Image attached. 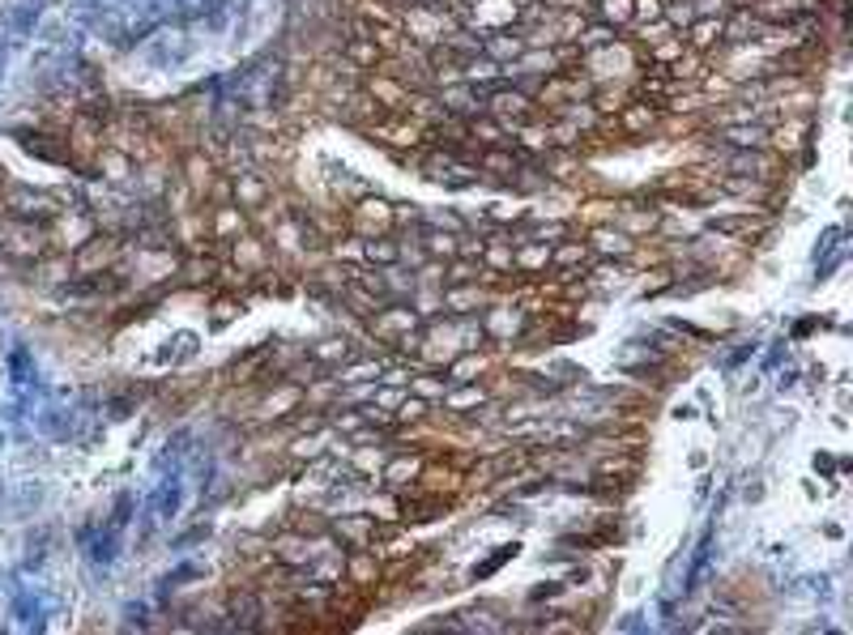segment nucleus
Listing matches in <instances>:
<instances>
[{
    "label": "nucleus",
    "mask_w": 853,
    "mask_h": 635,
    "mask_svg": "<svg viewBox=\"0 0 853 635\" xmlns=\"http://www.w3.org/2000/svg\"><path fill=\"white\" fill-rule=\"evenodd\" d=\"M781 354H785V342H776V346L768 350V359H764V367H776V363H781Z\"/></svg>",
    "instance_id": "nucleus-28"
},
{
    "label": "nucleus",
    "mask_w": 853,
    "mask_h": 635,
    "mask_svg": "<svg viewBox=\"0 0 853 635\" xmlns=\"http://www.w3.org/2000/svg\"><path fill=\"white\" fill-rule=\"evenodd\" d=\"M213 273H218L213 260H188V265H184V277H188V282H213Z\"/></svg>",
    "instance_id": "nucleus-21"
},
{
    "label": "nucleus",
    "mask_w": 853,
    "mask_h": 635,
    "mask_svg": "<svg viewBox=\"0 0 853 635\" xmlns=\"http://www.w3.org/2000/svg\"><path fill=\"white\" fill-rule=\"evenodd\" d=\"M773 167H776V158L768 154V150H734V154H730V171L742 175V179L768 184V179H773Z\"/></svg>",
    "instance_id": "nucleus-6"
},
{
    "label": "nucleus",
    "mask_w": 853,
    "mask_h": 635,
    "mask_svg": "<svg viewBox=\"0 0 853 635\" xmlns=\"http://www.w3.org/2000/svg\"><path fill=\"white\" fill-rule=\"evenodd\" d=\"M337 354L346 359V354H350V342H337V337H329V342H320V346L311 350V359H316L320 367H329L333 359H337Z\"/></svg>",
    "instance_id": "nucleus-20"
},
{
    "label": "nucleus",
    "mask_w": 853,
    "mask_h": 635,
    "mask_svg": "<svg viewBox=\"0 0 853 635\" xmlns=\"http://www.w3.org/2000/svg\"><path fill=\"white\" fill-rule=\"evenodd\" d=\"M354 218H376V227H393V205L388 201H371V196H363L359 201V210H354Z\"/></svg>",
    "instance_id": "nucleus-17"
},
{
    "label": "nucleus",
    "mask_w": 853,
    "mask_h": 635,
    "mask_svg": "<svg viewBox=\"0 0 853 635\" xmlns=\"http://www.w3.org/2000/svg\"><path fill=\"white\" fill-rule=\"evenodd\" d=\"M751 354H756V342H742V346H738L734 354L725 359V367H738V363H742V359H751Z\"/></svg>",
    "instance_id": "nucleus-26"
},
{
    "label": "nucleus",
    "mask_w": 853,
    "mask_h": 635,
    "mask_svg": "<svg viewBox=\"0 0 853 635\" xmlns=\"http://www.w3.org/2000/svg\"><path fill=\"white\" fill-rule=\"evenodd\" d=\"M781 388H794L798 384V371H781V380H776Z\"/></svg>",
    "instance_id": "nucleus-29"
},
{
    "label": "nucleus",
    "mask_w": 853,
    "mask_h": 635,
    "mask_svg": "<svg viewBox=\"0 0 853 635\" xmlns=\"http://www.w3.org/2000/svg\"><path fill=\"white\" fill-rule=\"evenodd\" d=\"M35 21H39V0H35V4H21L18 13H13V30H18V35H26Z\"/></svg>",
    "instance_id": "nucleus-22"
},
{
    "label": "nucleus",
    "mask_w": 853,
    "mask_h": 635,
    "mask_svg": "<svg viewBox=\"0 0 853 635\" xmlns=\"http://www.w3.org/2000/svg\"><path fill=\"white\" fill-rule=\"evenodd\" d=\"M478 401H483V388H461V384H457V392L448 397L452 409H461V405H478Z\"/></svg>",
    "instance_id": "nucleus-24"
},
{
    "label": "nucleus",
    "mask_w": 853,
    "mask_h": 635,
    "mask_svg": "<svg viewBox=\"0 0 853 635\" xmlns=\"http://www.w3.org/2000/svg\"><path fill=\"white\" fill-rule=\"evenodd\" d=\"M508 558H517V546H500V550H495V555L486 558V563H478V567H474V580H486L491 572H500V567H504Z\"/></svg>",
    "instance_id": "nucleus-19"
},
{
    "label": "nucleus",
    "mask_w": 853,
    "mask_h": 635,
    "mask_svg": "<svg viewBox=\"0 0 853 635\" xmlns=\"http://www.w3.org/2000/svg\"><path fill=\"white\" fill-rule=\"evenodd\" d=\"M244 222H248V218H244L239 205H218V210H213V235H218V243H227L231 231H244Z\"/></svg>",
    "instance_id": "nucleus-13"
},
{
    "label": "nucleus",
    "mask_w": 853,
    "mask_h": 635,
    "mask_svg": "<svg viewBox=\"0 0 853 635\" xmlns=\"http://www.w3.org/2000/svg\"><path fill=\"white\" fill-rule=\"evenodd\" d=\"M708 231H717V235H751V231H756V222H751V218H713V222H708Z\"/></svg>",
    "instance_id": "nucleus-18"
},
{
    "label": "nucleus",
    "mask_w": 853,
    "mask_h": 635,
    "mask_svg": "<svg viewBox=\"0 0 853 635\" xmlns=\"http://www.w3.org/2000/svg\"><path fill=\"white\" fill-rule=\"evenodd\" d=\"M593 18L606 21V26H627L632 21V0H598V9H593Z\"/></svg>",
    "instance_id": "nucleus-15"
},
{
    "label": "nucleus",
    "mask_w": 853,
    "mask_h": 635,
    "mask_svg": "<svg viewBox=\"0 0 853 635\" xmlns=\"http://www.w3.org/2000/svg\"><path fill=\"white\" fill-rule=\"evenodd\" d=\"M0 248H4V256H13V260H39L43 256V231L35 227V222L9 213V218L0 222Z\"/></svg>",
    "instance_id": "nucleus-1"
},
{
    "label": "nucleus",
    "mask_w": 853,
    "mask_h": 635,
    "mask_svg": "<svg viewBox=\"0 0 853 635\" xmlns=\"http://www.w3.org/2000/svg\"><path fill=\"white\" fill-rule=\"evenodd\" d=\"M231 193H235V205L248 213V210H265L269 205V184L261 179V171H244V175H231Z\"/></svg>",
    "instance_id": "nucleus-4"
},
{
    "label": "nucleus",
    "mask_w": 853,
    "mask_h": 635,
    "mask_svg": "<svg viewBox=\"0 0 853 635\" xmlns=\"http://www.w3.org/2000/svg\"><path fill=\"white\" fill-rule=\"evenodd\" d=\"M687 47L692 52H713V47H721V18H713V13H700L692 26H687Z\"/></svg>",
    "instance_id": "nucleus-9"
},
{
    "label": "nucleus",
    "mask_w": 853,
    "mask_h": 635,
    "mask_svg": "<svg viewBox=\"0 0 853 635\" xmlns=\"http://www.w3.org/2000/svg\"><path fill=\"white\" fill-rule=\"evenodd\" d=\"M423 325L418 316H414V308H406L402 299H388V308H376L371 311V333L380 337V342H402L406 333H414V328Z\"/></svg>",
    "instance_id": "nucleus-2"
},
{
    "label": "nucleus",
    "mask_w": 853,
    "mask_h": 635,
    "mask_svg": "<svg viewBox=\"0 0 853 635\" xmlns=\"http://www.w3.org/2000/svg\"><path fill=\"white\" fill-rule=\"evenodd\" d=\"M658 103H627V107H619V116H615V128L619 133H632V136H640V133H649L653 124H658Z\"/></svg>",
    "instance_id": "nucleus-7"
},
{
    "label": "nucleus",
    "mask_w": 853,
    "mask_h": 635,
    "mask_svg": "<svg viewBox=\"0 0 853 635\" xmlns=\"http://www.w3.org/2000/svg\"><path fill=\"white\" fill-rule=\"evenodd\" d=\"M342 60H346L350 69H359V73H363V69H376L385 56H380V47H376L371 39H346V43H342Z\"/></svg>",
    "instance_id": "nucleus-10"
},
{
    "label": "nucleus",
    "mask_w": 853,
    "mask_h": 635,
    "mask_svg": "<svg viewBox=\"0 0 853 635\" xmlns=\"http://www.w3.org/2000/svg\"><path fill=\"white\" fill-rule=\"evenodd\" d=\"M188 184H193L196 193H205L213 184V162L205 154H188Z\"/></svg>",
    "instance_id": "nucleus-16"
},
{
    "label": "nucleus",
    "mask_w": 853,
    "mask_h": 635,
    "mask_svg": "<svg viewBox=\"0 0 853 635\" xmlns=\"http://www.w3.org/2000/svg\"><path fill=\"white\" fill-rule=\"evenodd\" d=\"M18 141H21V150H26V154H39V158H47V162H64V150H60V145H52L56 136H47V133H21Z\"/></svg>",
    "instance_id": "nucleus-14"
},
{
    "label": "nucleus",
    "mask_w": 853,
    "mask_h": 635,
    "mask_svg": "<svg viewBox=\"0 0 853 635\" xmlns=\"http://www.w3.org/2000/svg\"><path fill=\"white\" fill-rule=\"evenodd\" d=\"M563 584H546V589H534V601H546V597H559Z\"/></svg>",
    "instance_id": "nucleus-27"
},
{
    "label": "nucleus",
    "mask_w": 853,
    "mask_h": 635,
    "mask_svg": "<svg viewBox=\"0 0 853 635\" xmlns=\"http://www.w3.org/2000/svg\"><path fill=\"white\" fill-rule=\"evenodd\" d=\"M414 469H418L414 461H397L393 469H388V482H397V478H414Z\"/></svg>",
    "instance_id": "nucleus-25"
},
{
    "label": "nucleus",
    "mask_w": 853,
    "mask_h": 635,
    "mask_svg": "<svg viewBox=\"0 0 853 635\" xmlns=\"http://www.w3.org/2000/svg\"><path fill=\"white\" fill-rule=\"evenodd\" d=\"M721 141H725L730 150H768L773 128H768V124H759V120H747V124H725V128H721Z\"/></svg>",
    "instance_id": "nucleus-3"
},
{
    "label": "nucleus",
    "mask_w": 853,
    "mask_h": 635,
    "mask_svg": "<svg viewBox=\"0 0 853 635\" xmlns=\"http://www.w3.org/2000/svg\"><path fill=\"white\" fill-rule=\"evenodd\" d=\"M589 248L601 252L606 260H610V256H615V260H627V256L636 252V239L623 231V227H593V231H589Z\"/></svg>",
    "instance_id": "nucleus-5"
},
{
    "label": "nucleus",
    "mask_w": 853,
    "mask_h": 635,
    "mask_svg": "<svg viewBox=\"0 0 853 635\" xmlns=\"http://www.w3.org/2000/svg\"><path fill=\"white\" fill-rule=\"evenodd\" d=\"M713 546H717V533H713V524L700 533L696 541V555H692V572H687V584H683V593H696L700 584H704V576H708V567H713Z\"/></svg>",
    "instance_id": "nucleus-8"
},
{
    "label": "nucleus",
    "mask_w": 853,
    "mask_h": 635,
    "mask_svg": "<svg viewBox=\"0 0 853 635\" xmlns=\"http://www.w3.org/2000/svg\"><path fill=\"white\" fill-rule=\"evenodd\" d=\"M363 260L376 265V269L402 265V243H397V239H368V243H363Z\"/></svg>",
    "instance_id": "nucleus-11"
},
{
    "label": "nucleus",
    "mask_w": 853,
    "mask_h": 635,
    "mask_svg": "<svg viewBox=\"0 0 853 635\" xmlns=\"http://www.w3.org/2000/svg\"><path fill=\"white\" fill-rule=\"evenodd\" d=\"M0 64H4V43H0Z\"/></svg>",
    "instance_id": "nucleus-30"
},
{
    "label": "nucleus",
    "mask_w": 853,
    "mask_h": 635,
    "mask_svg": "<svg viewBox=\"0 0 853 635\" xmlns=\"http://www.w3.org/2000/svg\"><path fill=\"white\" fill-rule=\"evenodd\" d=\"M423 414H426V401H423V397H406V401H402V409H397V418H402V423H418Z\"/></svg>",
    "instance_id": "nucleus-23"
},
{
    "label": "nucleus",
    "mask_w": 853,
    "mask_h": 635,
    "mask_svg": "<svg viewBox=\"0 0 853 635\" xmlns=\"http://www.w3.org/2000/svg\"><path fill=\"white\" fill-rule=\"evenodd\" d=\"M231 618H235V627L239 631H256L261 623V601H256V593H235L231 597Z\"/></svg>",
    "instance_id": "nucleus-12"
}]
</instances>
